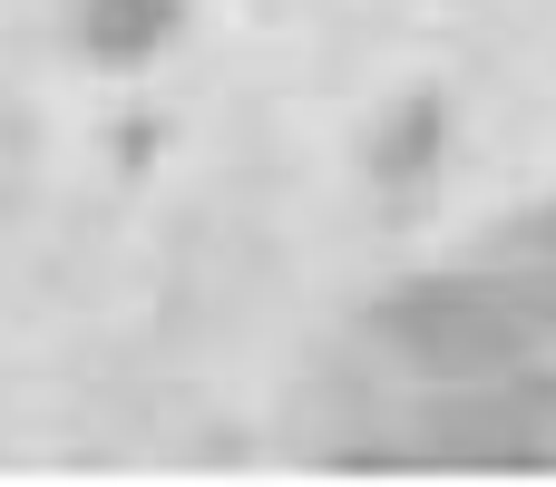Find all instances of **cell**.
Wrapping results in <instances>:
<instances>
[{"mask_svg": "<svg viewBox=\"0 0 556 487\" xmlns=\"http://www.w3.org/2000/svg\"><path fill=\"white\" fill-rule=\"evenodd\" d=\"M440 127H450L440 88H410V98L381 117V137H371V176H381V185H410V176H430V156H440Z\"/></svg>", "mask_w": 556, "mask_h": 487, "instance_id": "obj_3", "label": "cell"}, {"mask_svg": "<svg viewBox=\"0 0 556 487\" xmlns=\"http://www.w3.org/2000/svg\"><path fill=\"white\" fill-rule=\"evenodd\" d=\"M176 0H88L78 10V39H88V59H108V68H137V59H156L166 39H176Z\"/></svg>", "mask_w": 556, "mask_h": 487, "instance_id": "obj_2", "label": "cell"}, {"mask_svg": "<svg viewBox=\"0 0 556 487\" xmlns=\"http://www.w3.org/2000/svg\"><path fill=\"white\" fill-rule=\"evenodd\" d=\"M381 332H391L420 371H440V381H498V371L528 351V322H518L498 293H479V283H420V293H401V303L381 312Z\"/></svg>", "mask_w": 556, "mask_h": 487, "instance_id": "obj_1", "label": "cell"}, {"mask_svg": "<svg viewBox=\"0 0 556 487\" xmlns=\"http://www.w3.org/2000/svg\"><path fill=\"white\" fill-rule=\"evenodd\" d=\"M547 254H556V215H547Z\"/></svg>", "mask_w": 556, "mask_h": 487, "instance_id": "obj_4", "label": "cell"}]
</instances>
